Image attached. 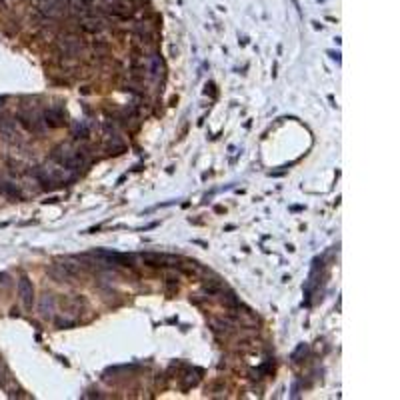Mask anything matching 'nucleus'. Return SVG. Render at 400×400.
Listing matches in <instances>:
<instances>
[{
  "label": "nucleus",
  "mask_w": 400,
  "mask_h": 400,
  "mask_svg": "<svg viewBox=\"0 0 400 400\" xmlns=\"http://www.w3.org/2000/svg\"><path fill=\"white\" fill-rule=\"evenodd\" d=\"M18 292H20V298H22L24 306L30 310V308H32V302H34V290H32V284H30V280H28L26 276L20 278V282H18Z\"/></svg>",
  "instance_id": "nucleus-1"
},
{
  "label": "nucleus",
  "mask_w": 400,
  "mask_h": 400,
  "mask_svg": "<svg viewBox=\"0 0 400 400\" xmlns=\"http://www.w3.org/2000/svg\"><path fill=\"white\" fill-rule=\"evenodd\" d=\"M44 122L50 126V128H58V126H62L64 124V114H62V110H58V108H52V110H48L46 114H44Z\"/></svg>",
  "instance_id": "nucleus-2"
}]
</instances>
